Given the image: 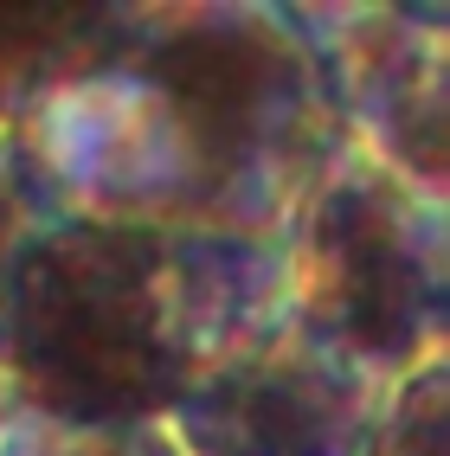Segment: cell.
<instances>
[{
  "mask_svg": "<svg viewBox=\"0 0 450 456\" xmlns=\"http://www.w3.org/2000/svg\"><path fill=\"white\" fill-rule=\"evenodd\" d=\"M380 392L277 309L180 392L161 431L180 456H360Z\"/></svg>",
  "mask_w": 450,
  "mask_h": 456,
  "instance_id": "277c9868",
  "label": "cell"
},
{
  "mask_svg": "<svg viewBox=\"0 0 450 456\" xmlns=\"http://www.w3.org/2000/svg\"><path fill=\"white\" fill-rule=\"evenodd\" d=\"M78 219L283 245L354 135L315 45L277 0H129L90 71L20 123Z\"/></svg>",
  "mask_w": 450,
  "mask_h": 456,
  "instance_id": "6da1fadb",
  "label": "cell"
},
{
  "mask_svg": "<svg viewBox=\"0 0 450 456\" xmlns=\"http://www.w3.org/2000/svg\"><path fill=\"white\" fill-rule=\"evenodd\" d=\"M58 212H65V200H58L52 174L39 167L33 142L0 123V328H7V302H13V277L26 251Z\"/></svg>",
  "mask_w": 450,
  "mask_h": 456,
  "instance_id": "52a82bcc",
  "label": "cell"
},
{
  "mask_svg": "<svg viewBox=\"0 0 450 456\" xmlns=\"http://www.w3.org/2000/svg\"><path fill=\"white\" fill-rule=\"evenodd\" d=\"M129 0H0V123L20 129L52 90L123 39Z\"/></svg>",
  "mask_w": 450,
  "mask_h": 456,
  "instance_id": "8992f818",
  "label": "cell"
},
{
  "mask_svg": "<svg viewBox=\"0 0 450 456\" xmlns=\"http://www.w3.org/2000/svg\"><path fill=\"white\" fill-rule=\"evenodd\" d=\"M0 456H180L161 424H58L7 405Z\"/></svg>",
  "mask_w": 450,
  "mask_h": 456,
  "instance_id": "9c48e42d",
  "label": "cell"
},
{
  "mask_svg": "<svg viewBox=\"0 0 450 456\" xmlns=\"http://www.w3.org/2000/svg\"><path fill=\"white\" fill-rule=\"evenodd\" d=\"M0 424H7V386H0Z\"/></svg>",
  "mask_w": 450,
  "mask_h": 456,
  "instance_id": "30bf717a",
  "label": "cell"
},
{
  "mask_svg": "<svg viewBox=\"0 0 450 456\" xmlns=\"http://www.w3.org/2000/svg\"><path fill=\"white\" fill-rule=\"evenodd\" d=\"M335 84L341 123L373 167L450 206V13L393 0L290 7Z\"/></svg>",
  "mask_w": 450,
  "mask_h": 456,
  "instance_id": "5b68a950",
  "label": "cell"
},
{
  "mask_svg": "<svg viewBox=\"0 0 450 456\" xmlns=\"http://www.w3.org/2000/svg\"><path fill=\"white\" fill-rule=\"evenodd\" d=\"M277 309L283 245L58 212L13 277L0 386L7 405L58 424H161Z\"/></svg>",
  "mask_w": 450,
  "mask_h": 456,
  "instance_id": "7a4b0ae2",
  "label": "cell"
},
{
  "mask_svg": "<svg viewBox=\"0 0 450 456\" xmlns=\"http://www.w3.org/2000/svg\"><path fill=\"white\" fill-rule=\"evenodd\" d=\"M283 309L373 386L450 354V206L348 148L283 225Z\"/></svg>",
  "mask_w": 450,
  "mask_h": 456,
  "instance_id": "3957f363",
  "label": "cell"
},
{
  "mask_svg": "<svg viewBox=\"0 0 450 456\" xmlns=\"http://www.w3.org/2000/svg\"><path fill=\"white\" fill-rule=\"evenodd\" d=\"M360 456H450V354L412 367L380 392Z\"/></svg>",
  "mask_w": 450,
  "mask_h": 456,
  "instance_id": "ba28073f",
  "label": "cell"
}]
</instances>
